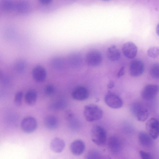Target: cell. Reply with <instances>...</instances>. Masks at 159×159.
<instances>
[{
  "instance_id": "6da1fadb",
  "label": "cell",
  "mask_w": 159,
  "mask_h": 159,
  "mask_svg": "<svg viewBox=\"0 0 159 159\" xmlns=\"http://www.w3.org/2000/svg\"><path fill=\"white\" fill-rule=\"evenodd\" d=\"M84 115L88 121L93 122L99 120L102 116V111L98 106L94 104L85 105L84 109Z\"/></svg>"
},
{
  "instance_id": "7a4b0ae2",
  "label": "cell",
  "mask_w": 159,
  "mask_h": 159,
  "mask_svg": "<svg viewBox=\"0 0 159 159\" xmlns=\"http://www.w3.org/2000/svg\"><path fill=\"white\" fill-rule=\"evenodd\" d=\"M92 140L99 146H104L107 140V134L103 128L98 125L94 126L91 130Z\"/></svg>"
},
{
  "instance_id": "3957f363",
  "label": "cell",
  "mask_w": 159,
  "mask_h": 159,
  "mask_svg": "<svg viewBox=\"0 0 159 159\" xmlns=\"http://www.w3.org/2000/svg\"><path fill=\"white\" fill-rule=\"evenodd\" d=\"M130 109L132 114L140 121H144L148 118L149 113L148 110L141 103L134 102L130 106Z\"/></svg>"
},
{
  "instance_id": "277c9868",
  "label": "cell",
  "mask_w": 159,
  "mask_h": 159,
  "mask_svg": "<svg viewBox=\"0 0 159 159\" xmlns=\"http://www.w3.org/2000/svg\"><path fill=\"white\" fill-rule=\"evenodd\" d=\"M37 123L34 117L28 116L24 118L21 121L20 127L22 130L27 134L34 132L36 129Z\"/></svg>"
},
{
  "instance_id": "5b68a950",
  "label": "cell",
  "mask_w": 159,
  "mask_h": 159,
  "mask_svg": "<svg viewBox=\"0 0 159 159\" xmlns=\"http://www.w3.org/2000/svg\"><path fill=\"white\" fill-rule=\"evenodd\" d=\"M146 127L148 134L153 139L159 136V122L154 118H151L146 123Z\"/></svg>"
},
{
  "instance_id": "8992f818",
  "label": "cell",
  "mask_w": 159,
  "mask_h": 159,
  "mask_svg": "<svg viewBox=\"0 0 159 159\" xmlns=\"http://www.w3.org/2000/svg\"><path fill=\"white\" fill-rule=\"evenodd\" d=\"M159 90V87L158 85L155 84H148L142 90L141 97L145 100H152L156 96Z\"/></svg>"
},
{
  "instance_id": "52a82bcc",
  "label": "cell",
  "mask_w": 159,
  "mask_h": 159,
  "mask_svg": "<svg viewBox=\"0 0 159 159\" xmlns=\"http://www.w3.org/2000/svg\"><path fill=\"white\" fill-rule=\"evenodd\" d=\"M102 56L101 53L96 50L89 52L86 56V61L89 66L95 67L99 65L102 61Z\"/></svg>"
},
{
  "instance_id": "ba28073f",
  "label": "cell",
  "mask_w": 159,
  "mask_h": 159,
  "mask_svg": "<svg viewBox=\"0 0 159 159\" xmlns=\"http://www.w3.org/2000/svg\"><path fill=\"white\" fill-rule=\"evenodd\" d=\"M104 100L108 106L114 109L120 108L123 104V102L121 98L118 95L113 93H108L106 94Z\"/></svg>"
},
{
  "instance_id": "9c48e42d",
  "label": "cell",
  "mask_w": 159,
  "mask_h": 159,
  "mask_svg": "<svg viewBox=\"0 0 159 159\" xmlns=\"http://www.w3.org/2000/svg\"><path fill=\"white\" fill-rule=\"evenodd\" d=\"M144 70L143 62L139 59L134 60L130 64L129 71L130 75L133 77H138L141 75Z\"/></svg>"
},
{
  "instance_id": "30bf717a",
  "label": "cell",
  "mask_w": 159,
  "mask_h": 159,
  "mask_svg": "<svg viewBox=\"0 0 159 159\" xmlns=\"http://www.w3.org/2000/svg\"><path fill=\"white\" fill-rule=\"evenodd\" d=\"M32 75L35 81L39 83L42 82L44 81L46 78V70L43 66L38 65L33 68Z\"/></svg>"
},
{
  "instance_id": "8fae6325",
  "label": "cell",
  "mask_w": 159,
  "mask_h": 159,
  "mask_svg": "<svg viewBox=\"0 0 159 159\" xmlns=\"http://www.w3.org/2000/svg\"><path fill=\"white\" fill-rule=\"evenodd\" d=\"M122 51L123 54L126 57L132 59L134 58L136 55L137 48L133 42H127L123 45Z\"/></svg>"
},
{
  "instance_id": "7c38bea8",
  "label": "cell",
  "mask_w": 159,
  "mask_h": 159,
  "mask_svg": "<svg viewBox=\"0 0 159 159\" xmlns=\"http://www.w3.org/2000/svg\"><path fill=\"white\" fill-rule=\"evenodd\" d=\"M71 96L74 99L78 101H83L88 98L89 92L87 89L82 86L75 88L72 91Z\"/></svg>"
},
{
  "instance_id": "4fadbf2b",
  "label": "cell",
  "mask_w": 159,
  "mask_h": 159,
  "mask_svg": "<svg viewBox=\"0 0 159 159\" xmlns=\"http://www.w3.org/2000/svg\"><path fill=\"white\" fill-rule=\"evenodd\" d=\"M108 146L110 151L115 154L118 153L122 148L121 142L119 139L115 136H111L109 139Z\"/></svg>"
},
{
  "instance_id": "5bb4252c",
  "label": "cell",
  "mask_w": 159,
  "mask_h": 159,
  "mask_svg": "<svg viewBox=\"0 0 159 159\" xmlns=\"http://www.w3.org/2000/svg\"><path fill=\"white\" fill-rule=\"evenodd\" d=\"M85 145L82 140L77 139L73 141L71 144L70 149L72 153L76 156L81 155L84 152Z\"/></svg>"
},
{
  "instance_id": "9a60e30c",
  "label": "cell",
  "mask_w": 159,
  "mask_h": 159,
  "mask_svg": "<svg viewBox=\"0 0 159 159\" xmlns=\"http://www.w3.org/2000/svg\"><path fill=\"white\" fill-rule=\"evenodd\" d=\"M65 146L64 141L60 138L56 137L53 139L51 142L50 147L53 152L57 153L61 152Z\"/></svg>"
},
{
  "instance_id": "2e32d148",
  "label": "cell",
  "mask_w": 159,
  "mask_h": 159,
  "mask_svg": "<svg viewBox=\"0 0 159 159\" xmlns=\"http://www.w3.org/2000/svg\"><path fill=\"white\" fill-rule=\"evenodd\" d=\"M43 122L45 127L48 129L53 130L56 129L59 125V121L55 116L48 115L44 118Z\"/></svg>"
},
{
  "instance_id": "e0dca14e",
  "label": "cell",
  "mask_w": 159,
  "mask_h": 159,
  "mask_svg": "<svg viewBox=\"0 0 159 159\" xmlns=\"http://www.w3.org/2000/svg\"><path fill=\"white\" fill-rule=\"evenodd\" d=\"M107 55L109 60L115 61L119 60L120 56V53L119 49L115 45H112L108 48Z\"/></svg>"
},
{
  "instance_id": "ac0fdd59",
  "label": "cell",
  "mask_w": 159,
  "mask_h": 159,
  "mask_svg": "<svg viewBox=\"0 0 159 159\" xmlns=\"http://www.w3.org/2000/svg\"><path fill=\"white\" fill-rule=\"evenodd\" d=\"M152 138L149 134L144 132L140 133L139 135V140L140 144L146 148H149L152 144Z\"/></svg>"
},
{
  "instance_id": "d6986e66",
  "label": "cell",
  "mask_w": 159,
  "mask_h": 159,
  "mask_svg": "<svg viewBox=\"0 0 159 159\" xmlns=\"http://www.w3.org/2000/svg\"><path fill=\"white\" fill-rule=\"evenodd\" d=\"M64 60L63 58L59 56L53 57L51 61V65L52 68L57 71H61L64 66Z\"/></svg>"
},
{
  "instance_id": "ffe728a7",
  "label": "cell",
  "mask_w": 159,
  "mask_h": 159,
  "mask_svg": "<svg viewBox=\"0 0 159 159\" xmlns=\"http://www.w3.org/2000/svg\"><path fill=\"white\" fill-rule=\"evenodd\" d=\"M37 98V92L34 90H30L27 91L25 97L26 103L30 106H32L35 104Z\"/></svg>"
},
{
  "instance_id": "44dd1931",
  "label": "cell",
  "mask_w": 159,
  "mask_h": 159,
  "mask_svg": "<svg viewBox=\"0 0 159 159\" xmlns=\"http://www.w3.org/2000/svg\"><path fill=\"white\" fill-rule=\"evenodd\" d=\"M80 55L76 53L70 54L68 57V61L70 66L74 67H77L80 66L82 62Z\"/></svg>"
},
{
  "instance_id": "7402d4cb",
  "label": "cell",
  "mask_w": 159,
  "mask_h": 159,
  "mask_svg": "<svg viewBox=\"0 0 159 159\" xmlns=\"http://www.w3.org/2000/svg\"><path fill=\"white\" fill-rule=\"evenodd\" d=\"M27 61L23 59L17 60L14 64L15 70L19 73L24 72L27 69Z\"/></svg>"
},
{
  "instance_id": "603a6c76",
  "label": "cell",
  "mask_w": 159,
  "mask_h": 159,
  "mask_svg": "<svg viewBox=\"0 0 159 159\" xmlns=\"http://www.w3.org/2000/svg\"><path fill=\"white\" fill-rule=\"evenodd\" d=\"M67 102L64 99L57 100L51 103L49 108L52 111H59L64 109L67 106Z\"/></svg>"
},
{
  "instance_id": "cb8c5ba5",
  "label": "cell",
  "mask_w": 159,
  "mask_h": 159,
  "mask_svg": "<svg viewBox=\"0 0 159 159\" xmlns=\"http://www.w3.org/2000/svg\"><path fill=\"white\" fill-rule=\"evenodd\" d=\"M0 7L3 11L10 12L15 8L16 4L12 0H2L0 3Z\"/></svg>"
},
{
  "instance_id": "d4e9b609",
  "label": "cell",
  "mask_w": 159,
  "mask_h": 159,
  "mask_svg": "<svg viewBox=\"0 0 159 159\" xmlns=\"http://www.w3.org/2000/svg\"><path fill=\"white\" fill-rule=\"evenodd\" d=\"M15 8L19 12L25 13L29 11L30 7L27 2L22 1L19 2L16 4Z\"/></svg>"
},
{
  "instance_id": "484cf974",
  "label": "cell",
  "mask_w": 159,
  "mask_h": 159,
  "mask_svg": "<svg viewBox=\"0 0 159 159\" xmlns=\"http://www.w3.org/2000/svg\"><path fill=\"white\" fill-rule=\"evenodd\" d=\"M151 76L155 79H159V64L155 63L153 64L149 70Z\"/></svg>"
},
{
  "instance_id": "4316f807",
  "label": "cell",
  "mask_w": 159,
  "mask_h": 159,
  "mask_svg": "<svg viewBox=\"0 0 159 159\" xmlns=\"http://www.w3.org/2000/svg\"><path fill=\"white\" fill-rule=\"evenodd\" d=\"M56 90L55 86L52 84L47 85L44 88V92L46 96H51L53 95Z\"/></svg>"
},
{
  "instance_id": "83f0119b",
  "label": "cell",
  "mask_w": 159,
  "mask_h": 159,
  "mask_svg": "<svg viewBox=\"0 0 159 159\" xmlns=\"http://www.w3.org/2000/svg\"><path fill=\"white\" fill-rule=\"evenodd\" d=\"M147 54L151 58H156L159 55V48L156 47L150 48L147 51Z\"/></svg>"
},
{
  "instance_id": "f1b7e54d",
  "label": "cell",
  "mask_w": 159,
  "mask_h": 159,
  "mask_svg": "<svg viewBox=\"0 0 159 159\" xmlns=\"http://www.w3.org/2000/svg\"><path fill=\"white\" fill-rule=\"evenodd\" d=\"M23 95L22 91H18L16 93L14 98V103L16 106L20 107L21 105Z\"/></svg>"
},
{
  "instance_id": "f546056e",
  "label": "cell",
  "mask_w": 159,
  "mask_h": 159,
  "mask_svg": "<svg viewBox=\"0 0 159 159\" xmlns=\"http://www.w3.org/2000/svg\"><path fill=\"white\" fill-rule=\"evenodd\" d=\"M101 155L98 151L91 150L89 151L86 156L87 159H99L101 158Z\"/></svg>"
},
{
  "instance_id": "4dcf8cb0",
  "label": "cell",
  "mask_w": 159,
  "mask_h": 159,
  "mask_svg": "<svg viewBox=\"0 0 159 159\" xmlns=\"http://www.w3.org/2000/svg\"><path fill=\"white\" fill-rule=\"evenodd\" d=\"M0 80L1 82L4 85H7L11 82V79L7 75L0 72Z\"/></svg>"
},
{
  "instance_id": "1f68e13d",
  "label": "cell",
  "mask_w": 159,
  "mask_h": 159,
  "mask_svg": "<svg viewBox=\"0 0 159 159\" xmlns=\"http://www.w3.org/2000/svg\"><path fill=\"white\" fill-rule=\"evenodd\" d=\"M139 154L141 157L143 159H151L152 158L151 154L149 152L140 151H139Z\"/></svg>"
},
{
  "instance_id": "d6a6232c",
  "label": "cell",
  "mask_w": 159,
  "mask_h": 159,
  "mask_svg": "<svg viewBox=\"0 0 159 159\" xmlns=\"http://www.w3.org/2000/svg\"><path fill=\"white\" fill-rule=\"evenodd\" d=\"M65 117L67 120H70L73 117V114L70 111H68L65 114Z\"/></svg>"
},
{
  "instance_id": "836d02e7",
  "label": "cell",
  "mask_w": 159,
  "mask_h": 159,
  "mask_svg": "<svg viewBox=\"0 0 159 159\" xmlns=\"http://www.w3.org/2000/svg\"><path fill=\"white\" fill-rule=\"evenodd\" d=\"M53 0H39V2L44 5H48L51 3Z\"/></svg>"
},
{
  "instance_id": "e575fe53",
  "label": "cell",
  "mask_w": 159,
  "mask_h": 159,
  "mask_svg": "<svg viewBox=\"0 0 159 159\" xmlns=\"http://www.w3.org/2000/svg\"><path fill=\"white\" fill-rule=\"evenodd\" d=\"M124 74V68L122 67L118 71L117 74V77L118 78H120Z\"/></svg>"
},
{
  "instance_id": "d590c367",
  "label": "cell",
  "mask_w": 159,
  "mask_h": 159,
  "mask_svg": "<svg viewBox=\"0 0 159 159\" xmlns=\"http://www.w3.org/2000/svg\"><path fill=\"white\" fill-rule=\"evenodd\" d=\"M114 83L113 81H111L109 82L107 85V87L109 89H112L114 86Z\"/></svg>"
},
{
  "instance_id": "8d00e7d4",
  "label": "cell",
  "mask_w": 159,
  "mask_h": 159,
  "mask_svg": "<svg viewBox=\"0 0 159 159\" xmlns=\"http://www.w3.org/2000/svg\"><path fill=\"white\" fill-rule=\"evenodd\" d=\"M156 33L159 36V23L157 25L156 29Z\"/></svg>"
},
{
  "instance_id": "74e56055",
  "label": "cell",
  "mask_w": 159,
  "mask_h": 159,
  "mask_svg": "<svg viewBox=\"0 0 159 159\" xmlns=\"http://www.w3.org/2000/svg\"><path fill=\"white\" fill-rule=\"evenodd\" d=\"M102 0L103 1H109L110 0Z\"/></svg>"
}]
</instances>
